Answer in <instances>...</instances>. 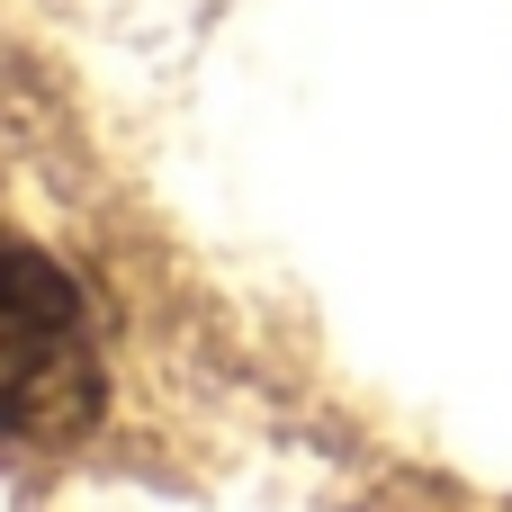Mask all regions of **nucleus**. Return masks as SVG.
Wrapping results in <instances>:
<instances>
[{
	"instance_id": "nucleus-1",
	"label": "nucleus",
	"mask_w": 512,
	"mask_h": 512,
	"mask_svg": "<svg viewBox=\"0 0 512 512\" xmlns=\"http://www.w3.org/2000/svg\"><path fill=\"white\" fill-rule=\"evenodd\" d=\"M99 405V351L81 324V288L18 252V306H9V432L18 441H72Z\"/></svg>"
}]
</instances>
